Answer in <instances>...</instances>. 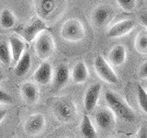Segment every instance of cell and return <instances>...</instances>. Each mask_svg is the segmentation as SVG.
<instances>
[{
  "label": "cell",
  "mask_w": 147,
  "mask_h": 138,
  "mask_svg": "<svg viewBox=\"0 0 147 138\" xmlns=\"http://www.w3.org/2000/svg\"><path fill=\"white\" fill-rule=\"evenodd\" d=\"M70 78V70L67 64H60L55 68L53 78V86L54 89L59 90L67 84V82Z\"/></svg>",
  "instance_id": "14"
},
{
  "label": "cell",
  "mask_w": 147,
  "mask_h": 138,
  "mask_svg": "<svg viewBox=\"0 0 147 138\" xmlns=\"http://www.w3.org/2000/svg\"><path fill=\"white\" fill-rule=\"evenodd\" d=\"M80 133L84 138H98V133L87 114H85L83 116L80 124Z\"/></svg>",
  "instance_id": "19"
},
{
  "label": "cell",
  "mask_w": 147,
  "mask_h": 138,
  "mask_svg": "<svg viewBox=\"0 0 147 138\" xmlns=\"http://www.w3.org/2000/svg\"><path fill=\"white\" fill-rule=\"evenodd\" d=\"M137 100L138 104L142 110V112L147 114V91L144 87L139 85L137 87Z\"/></svg>",
  "instance_id": "24"
},
{
  "label": "cell",
  "mask_w": 147,
  "mask_h": 138,
  "mask_svg": "<svg viewBox=\"0 0 147 138\" xmlns=\"http://www.w3.org/2000/svg\"><path fill=\"white\" fill-rule=\"evenodd\" d=\"M104 98L109 108L112 110L117 117L128 122H132L135 121V112L119 95L111 90H107L104 94Z\"/></svg>",
  "instance_id": "2"
},
{
  "label": "cell",
  "mask_w": 147,
  "mask_h": 138,
  "mask_svg": "<svg viewBox=\"0 0 147 138\" xmlns=\"http://www.w3.org/2000/svg\"><path fill=\"white\" fill-rule=\"evenodd\" d=\"M116 1L119 7L126 12H131L134 10V8L136 7L137 0H116Z\"/></svg>",
  "instance_id": "25"
},
{
  "label": "cell",
  "mask_w": 147,
  "mask_h": 138,
  "mask_svg": "<svg viewBox=\"0 0 147 138\" xmlns=\"http://www.w3.org/2000/svg\"><path fill=\"white\" fill-rule=\"evenodd\" d=\"M114 10L108 5H99L92 13V22L95 27L102 28L112 20Z\"/></svg>",
  "instance_id": "7"
},
{
  "label": "cell",
  "mask_w": 147,
  "mask_h": 138,
  "mask_svg": "<svg viewBox=\"0 0 147 138\" xmlns=\"http://www.w3.org/2000/svg\"><path fill=\"white\" fill-rule=\"evenodd\" d=\"M135 138H147V126L142 125L138 129Z\"/></svg>",
  "instance_id": "27"
},
{
  "label": "cell",
  "mask_w": 147,
  "mask_h": 138,
  "mask_svg": "<svg viewBox=\"0 0 147 138\" xmlns=\"http://www.w3.org/2000/svg\"><path fill=\"white\" fill-rule=\"evenodd\" d=\"M30 64H31L30 54V53L25 52L24 54L22 55L21 58L18 60L16 64L15 70H14L16 76H25L30 69Z\"/></svg>",
  "instance_id": "20"
},
{
  "label": "cell",
  "mask_w": 147,
  "mask_h": 138,
  "mask_svg": "<svg viewBox=\"0 0 147 138\" xmlns=\"http://www.w3.org/2000/svg\"><path fill=\"white\" fill-rule=\"evenodd\" d=\"M55 51V43L53 35L48 30H44L36 38L35 53L40 59L45 61L53 54Z\"/></svg>",
  "instance_id": "5"
},
{
  "label": "cell",
  "mask_w": 147,
  "mask_h": 138,
  "mask_svg": "<svg viewBox=\"0 0 147 138\" xmlns=\"http://www.w3.org/2000/svg\"><path fill=\"white\" fill-rule=\"evenodd\" d=\"M101 84L94 83L86 89L84 97V107L86 112H92L98 102L99 96L101 93Z\"/></svg>",
  "instance_id": "11"
},
{
  "label": "cell",
  "mask_w": 147,
  "mask_h": 138,
  "mask_svg": "<svg viewBox=\"0 0 147 138\" xmlns=\"http://www.w3.org/2000/svg\"><path fill=\"white\" fill-rule=\"evenodd\" d=\"M114 138H118V137H114Z\"/></svg>",
  "instance_id": "32"
},
{
  "label": "cell",
  "mask_w": 147,
  "mask_h": 138,
  "mask_svg": "<svg viewBox=\"0 0 147 138\" xmlns=\"http://www.w3.org/2000/svg\"><path fill=\"white\" fill-rule=\"evenodd\" d=\"M61 36L65 41L78 43L86 36V30L83 23L77 18H70L63 23L61 29Z\"/></svg>",
  "instance_id": "4"
},
{
  "label": "cell",
  "mask_w": 147,
  "mask_h": 138,
  "mask_svg": "<svg viewBox=\"0 0 147 138\" xmlns=\"http://www.w3.org/2000/svg\"><path fill=\"white\" fill-rule=\"evenodd\" d=\"M0 24L3 29H11L16 24V18L9 9H3L0 18Z\"/></svg>",
  "instance_id": "22"
},
{
  "label": "cell",
  "mask_w": 147,
  "mask_h": 138,
  "mask_svg": "<svg viewBox=\"0 0 147 138\" xmlns=\"http://www.w3.org/2000/svg\"><path fill=\"white\" fill-rule=\"evenodd\" d=\"M139 76L142 79H147V61L142 64L139 69Z\"/></svg>",
  "instance_id": "28"
},
{
  "label": "cell",
  "mask_w": 147,
  "mask_h": 138,
  "mask_svg": "<svg viewBox=\"0 0 147 138\" xmlns=\"http://www.w3.org/2000/svg\"><path fill=\"white\" fill-rule=\"evenodd\" d=\"M135 27L134 20H124L116 24H114L107 32V36L109 38H119L124 35L128 34L131 30H132Z\"/></svg>",
  "instance_id": "13"
},
{
  "label": "cell",
  "mask_w": 147,
  "mask_h": 138,
  "mask_svg": "<svg viewBox=\"0 0 147 138\" xmlns=\"http://www.w3.org/2000/svg\"><path fill=\"white\" fill-rule=\"evenodd\" d=\"M9 45L12 52L13 62L18 63V61L21 58L24 54L25 50V43L20 38L17 36H10L9 37Z\"/></svg>",
  "instance_id": "18"
},
{
  "label": "cell",
  "mask_w": 147,
  "mask_h": 138,
  "mask_svg": "<svg viewBox=\"0 0 147 138\" xmlns=\"http://www.w3.org/2000/svg\"><path fill=\"white\" fill-rule=\"evenodd\" d=\"M144 89H146V91H147V83H146V86H145Z\"/></svg>",
  "instance_id": "31"
},
{
  "label": "cell",
  "mask_w": 147,
  "mask_h": 138,
  "mask_svg": "<svg viewBox=\"0 0 147 138\" xmlns=\"http://www.w3.org/2000/svg\"><path fill=\"white\" fill-rule=\"evenodd\" d=\"M72 80L76 83V84H82L87 80L89 76L88 69L86 67V64L85 62L79 61L76 64L72 70Z\"/></svg>",
  "instance_id": "16"
},
{
  "label": "cell",
  "mask_w": 147,
  "mask_h": 138,
  "mask_svg": "<svg viewBox=\"0 0 147 138\" xmlns=\"http://www.w3.org/2000/svg\"><path fill=\"white\" fill-rule=\"evenodd\" d=\"M94 67L96 74L98 76L103 79L105 82L111 85H116L119 82V77L116 75V73L109 66V63L106 61L105 58L101 55H98L95 58L94 61Z\"/></svg>",
  "instance_id": "6"
},
{
  "label": "cell",
  "mask_w": 147,
  "mask_h": 138,
  "mask_svg": "<svg viewBox=\"0 0 147 138\" xmlns=\"http://www.w3.org/2000/svg\"><path fill=\"white\" fill-rule=\"evenodd\" d=\"M139 20L145 28H147V11L142 12L139 15Z\"/></svg>",
  "instance_id": "29"
},
{
  "label": "cell",
  "mask_w": 147,
  "mask_h": 138,
  "mask_svg": "<svg viewBox=\"0 0 147 138\" xmlns=\"http://www.w3.org/2000/svg\"><path fill=\"white\" fill-rule=\"evenodd\" d=\"M12 97L9 95L6 90L1 89L0 90V103L1 105H8L12 103Z\"/></svg>",
  "instance_id": "26"
},
{
  "label": "cell",
  "mask_w": 147,
  "mask_h": 138,
  "mask_svg": "<svg viewBox=\"0 0 147 138\" xmlns=\"http://www.w3.org/2000/svg\"><path fill=\"white\" fill-rule=\"evenodd\" d=\"M7 115V110H6L3 108L0 110V122H4V120H5V118H6Z\"/></svg>",
  "instance_id": "30"
},
{
  "label": "cell",
  "mask_w": 147,
  "mask_h": 138,
  "mask_svg": "<svg viewBox=\"0 0 147 138\" xmlns=\"http://www.w3.org/2000/svg\"><path fill=\"white\" fill-rule=\"evenodd\" d=\"M109 59L113 66H121L126 61V49L123 45L118 44L111 49L109 54Z\"/></svg>",
  "instance_id": "17"
},
{
  "label": "cell",
  "mask_w": 147,
  "mask_h": 138,
  "mask_svg": "<svg viewBox=\"0 0 147 138\" xmlns=\"http://www.w3.org/2000/svg\"><path fill=\"white\" fill-rule=\"evenodd\" d=\"M53 67L51 66V64L47 61H43L40 64V66L36 69L34 72V80L36 83H38L40 85H48L53 78Z\"/></svg>",
  "instance_id": "12"
},
{
  "label": "cell",
  "mask_w": 147,
  "mask_h": 138,
  "mask_svg": "<svg viewBox=\"0 0 147 138\" xmlns=\"http://www.w3.org/2000/svg\"><path fill=\"white\" fill-rule=\"evenodd\" d=\"M67 0H34L35 11L38 18L47 22H54L63 15Z\"/></svg>",
  "instance_id": "1"
},
{
  "label": "cell",
  "mask_w": 147,
  "mask_h": 138,
  "mask_svg": "<svg viewBox=\"0 0 147 138\" xmlns=\"http://www.w3.org/2000/svg\"><path fill=\"white\" fill-rule=\"evenodd\" d=\"M20 92L24 99L30 104L36 103L40 98V89L38 86L31 82H25L20 87Z\"/></svg>",
  "instance_id": "15"
},
{
  "label": "cell",
  "mask_w": 147,
  "mask_h": 138,
  "mask_svg": "<svg viewBox=\"0 0 147 138\" xmlns=\"http://www.w3.org/2000/svg\"><path fill=\"white\" fill-rule=\"evenodd\" d=\"M54 116L63 122H71L75 121L77 116V106L75 100L63 97L55 100L53 106Z\"/></svg>",
  "instance_id": "3"
},
{
  "label": "cell",
  "mask_w": 147,
  "mask_h": 138,
  "mask_svg": "<svg viewBox=\"0 0 147 138\" xmlns=\"http://www.w3.org/2000/svg\"><path fill=\"white\" fill-rule=\"evenodd\" d=\"M135 50L140 53H147V30H142L136 35L134 41Z\"/></svg>",
  "instance_id": "21"
},
{
  "label": "cell",
  "mask_w": 147,
  "mask_h": 138,
  "mask_svg": "<svg viewBox=\"0 0 147 138\" xmlns=\"http://www.w3.org/2000/svg\"><path fill=\"white\" fill-rule=\"evenodd\" d=\"M0 61L6 66H8L11 62H13L10 46H8L6 41H2L0 44Z\"/></svg>",
  "instance_id": "23"
},
{
  "label": "cell",
  "mask_w": 147,
  "mask_h": 138,
  "mask_svg": "<svg viewBox=\"0 0 147 138\" xmlns=\"http://www.w3.org/2000/svg\"><path fill=\"white\" fill-rule=\"evenodd\" d=\"M46 29V23L40 18H36L32 20L29 25H27L24 29L21 30V36L28 43L33 41L35 38L39 36L41 32Z\"/></svg>",
  "instance_id": "10"
},
{
  "label": "cell",
  "mask_w": 147,
  "mask_h": 138,
  "mask_svg": "<svg viewBox=\"0 0 147 138\" xmlns=\"http://www.w3.org/2000/svg\"><path fill=\"white\" fill-rule=\"evenodd\" d=\"M116 117L117 116L109 108L100 109L95 114V122L96 125L102 130H109L116 124Z\"/></svg>",
  "instance_id": "8"
},
{
  "label": "cell",
  "mask_w": 147,
  "mask_h": 138,
  "mask_svg": "<svg viewBox=\"0 0 147 138\" xmlns=\"http://www.w3.org/2000/svg\"><path fill=\"white\" fill-rule=\"evenodd\" d=\"M46 120L41 113L32 114L27 119L24 124V130L30 135H39L45 129Z\"/></svg>",
  "instance_id": "9"
}]
</instances>
